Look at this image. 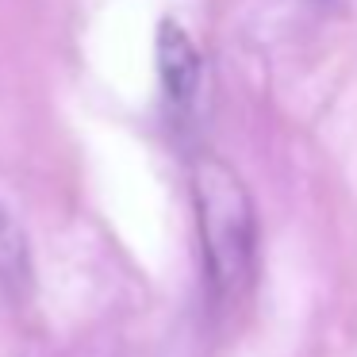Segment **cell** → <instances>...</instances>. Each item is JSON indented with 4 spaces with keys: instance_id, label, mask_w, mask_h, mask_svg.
<instances>
[{
    "instance_id": "1",
    "label": "cell",
    "mask_w": 357,
    "mask_h": 357,
    "mask_svg": "<svg viewBox=\"0 0 357 357\" xmlns=\"http://www.w3.org/2000/svg\"><path fill=\"white\" fill-rule=\"evenodd\" d=\"M192 204L211 292L231 300L250 284L257 261L254 196L231 162L219 154H200L192 162Z\"/></svg>"
},
{
    "instance_id": "2",
    "label": "cell",
    "mask_w": 357,
    "mask_h": 357,
    "mask_svg": "<svg viewBox=\"0 0 357 357\" xmlns=\"http://www.w3.org/2000/svg\"><path fill=\"white\" fill-rule=\"evenodd\" d=\"M200 50L185 35V27L173 24V20H162V27H158V73H162L165 96L177 108L192 104L196 89H200Z\"/></svg>"
},
{
    "instance_id": "3",
    "label": "cell",
    "mask_w": 357,
    "mask_h": 357,
    "mask_svg": "<svg viewBox=\"0 0 357 357\" xmlns=\"http://www.w3.org/2000/svg\"><path fill=\"white\" fill-rule=\"evenodd\" d=\"M31 284V254H27V238L20 223L8 215V208L0 204V288L8 292H24Z\"/></svg>"
}]
</instances>
